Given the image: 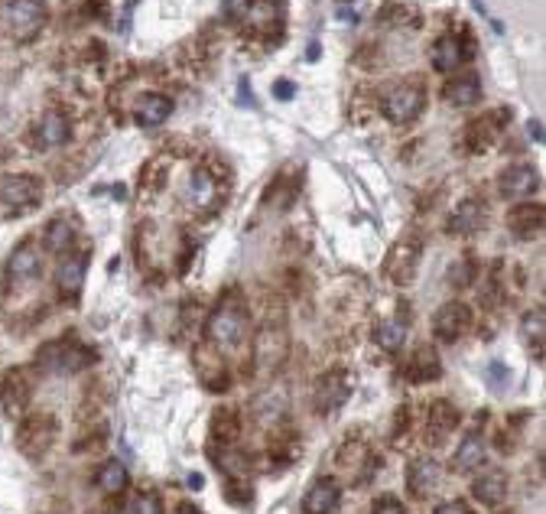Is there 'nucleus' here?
Returning <instances> with one entry per match:
<instances>
[{"instance_id": "nucleus-1", "label": "nucleus", "mask_w": 546, "mask_h": 514, "mask_svg": "<svg viewBox=\"0 0 546 514\" xmlns=\"http://www.w3.org/2000/svg\"><path fill=\"white\" fill-rule=\"evenodd\" d=\"M208 339H212L218 349H235V345L245 342L247 332V313L237 300H221L218 310L208 316V326H205Z\"/></svg>"}, {"instance_id": "nucleus-2", "label": "nucleus", "mask_w": 546, "mask_h": 514, "mask_svg": "<svg viewBox=\"0 0 546 514\" xmlns=\"http://www.w3.org/2000/svg\"><path fill=\"white\" fill-rule=\"evenodd\" d=\"M40 368L46 371H62V375H75L95 361V351L88 345L75 342V339H59V342H50L40 349Z\"/></svg>"}, {"instance_id": "nucleus-3", "label": "nucleus", "mask_w": 546, "mask_h": 514, "mask_svg": "<svg viewBox=\"0 0 546 514\" xmlns=\"http://www.w3.org/2000/svg\"><path fill=\"white\" fill-rule=\"evenodd\" d=\"M50 10L42 0H14L4 14V23H7V33L17 42H30L40 36V30L46 26Z\"/></svg>"}, {"instance_id": "nucleus-4", "label": "nucleus", "mask_w": 546, "mask_h": 514, "mask_svg": "<svg viewBox=\"0 0 546 514\" xmlns=\"http://www.w3.org/2000/svg\"><path fill=\"white\" fill-rule=\"evenodd\" d=\"M423 105H426L423 85H413V82L393 85V89L381 98V111L391 124L416 121V117H420V111H423Z\"/></svg>"}, {"instance_id": "nucleus-5", "label": "nucleus", "mask_w": 546, "mask_h": 514, "mask_svg": "<svg viewBox=\"0 0 546 514\" xmlns=\"http://www.w3.org/2000/svg\"><path fill=\"white\" fill-rule=\"evenodd\" d=\"M52 436H56V420L50 414H26L20 420V430H17V446L23 456L30 459H40L46 449H50Z\"/></svg>"}, {"instance_id": "nucleus-6", "label": "nucleus", "mask_w": 546, "mask_h": 514, "mask_svg": "<svg viewBox=\"0 0 546 514\" xmlns=\"http://www.w3.org/2000/svg\"><path fill=\"white\" fill-rule=\"evenodd\" d=\"M351 388H355V381H351L348 371H329V375H322L316 384V410L326 416L342 410L345 400L351 397Z\"/></svg>"}, {"instance_id": "nucleus-7", "label": "nucleus", "mask_w": 546, "mask_h": 514, "mask_svg": "<svg viewBox=\"0 0 546 514\" xmlns=\"http://www.w3.org/2000/svg\"><path fill=\"white\" fill-rule=\"evenodd\" d=\"M42 199V180L20 173V176H4L0 180V202L10 209H33Z\"/></svg>"}, {"instance_id": "nucleus-8", "label": "nucleus", "mask_w": 546, "mask_h": 514, "mask_svg": "<svg viewBox=\"0 0 546 514\" xmlns=\"http://www.w3.org/2000/svg\"><path fill=\"white\" fill-rule=\"evenodd\" d=\"M465 59H472V40H462L458 33H442L430 50V62L436 72H456Z\"/></svg>"}, {"instance_id": "nucleus-9", "label": "nucleus", "mask_w": 546, "mask_h": 514, "mask_svg": "<svg viewBox=\"0 0 546 514\" xmlns=\"http://www.w3.org/2000/svg\"><path fill=\"white\" fill-rule=\"evenodd\" d=\"M472 329V310L465 303H446L436 316H432V332L440 335L442 342H456L465 332Z\"/></svg>"}, {"instance_id": "nucleus-10", "label": "nucleus", "mask_w": 546, "mask_h": 514, "mask_svg": "<svg viewBox=\"0 0 546 514\" xmlns=\"http://www.w3.org/2000/svg\"><path fill=\"white\" fill-rule=\"evenodd\" d=\"M497 189H501V196L504 199H527L540 189V173L530 164H514L501 173Z\"/></svg>"}, {"instance_id": "nucleus-11", "label": "nucleus", "mask_w": 546, "mask_h": 514, "mask_svg": "<svg viewBox=\"0 0 546 514\" xmlns=\"http://www.w3.org/2000/svg\"><path fill=\"white\" fill-rule=\"evenodd\" d=\"M504 121H507V111H491V115L472 121L465 127V150H468V154H485V150L495 144L497 134L504 131V127H501Z\"/></svg>"}, {"instance_id": "nucleus-12", "label": "nucleus", "mask_w": 546, "mask_h": 514, "mask_svg": "<svg viewBox=\"0 0 546 514\" xmlns=\"http://www.w3.org/2000/svg\"><path fill=\"white\" fill-rule=\"evenodd\" d=\"M85 274H88V254H69V257H62V264L56 267L59 294L66 296V300H75V296L82 294Z\"/></svg>"}, {"instance_id": "nucleus-13", "label": "nucleus", "mask_w": 546, "mask_h": 514, "mask_svg": "<svg viewBox=\"0 0 546 514\" xmlns=\"http://www.w3.org/2000/svg\"><path fill=\"white\" fill-rule=\"evenodd\" d=\"M338 498H342V489H338V481H335V479L312 481L310 491L302 495V514H329V511H335Z\"/></svg>"}, {"instance_id": "nucleus-14", "label": "nucleus", "mask_w": 546, "mask_h": 514, "mask_svg": "<svg viewBox=\"0 0 546 514\" xmlns=\"http://www.w3.org/2000/svg\"><path fill=\"white\" fill-rule=\"evenodd\" d=\"M33 140L40 150H52V147H62L69 140V117L62 111H46L40 117V124L33 127Z\"/></svg>"}, {"instance_id": "nucleus-15", "label": "nucleus", "mask_w": 546, "mask_h": 514, "mask_svg": "<svg viewBox=\"0 0 546 514\" xmlns=\"http://www.w3.org/2000/svg\"><path fill=\"white\" fill-rule=\"evenodd\" d=\"M442 375V365H440V355L430 349V345H420V349L410 355V361L403 365V378L413 384H426V381H436Z\"/></svg>"}, {"instance_id": "nucleus-16", "label": "nucleus", "mask_w": 546, "mask_h": 514, "mask_svg": "<svg viewBox=\"0 0 546 514\" xmlns=\"http://www.w3.org/2000/svg\"><path fill=\"white\" fill-rule=\"evenodd\" d=\"M416 264H420V241L407 238V241H400V245L391 251V261H387V274H391V277L397 280V284H407V280L416 274Z\"/></svg>"}, {"instance_id": "nucleus-17", "label": "nucleus", "mask_w": 546, "mask_h": 514, "mask_svg": "<svg viewBox=\"0 0 546 514\" xmlns=\"http://www.w3.org/2000/svg\"><path fill=\"white\" fill-rule=\"evenodd\" d=\"M507 229L517 238H537L543 231V205L533 202L514 205L511 215H507Z\"/></svg>"}, {"instance_id": "nucleus-18", "label": "nucleus", "mask_w": 546, "mask_h": 514, "mask_svg": "<svg viewBox=\"0 0 546 514\" xmlns=\"http://www.w3.org/2000/svg\"><path fill=\"white\" fill-rule=\"evenodd\" d=\"M481 463H485V436L478 430L465 433L462 440H458L456 456H452V469L456 472H472Z\"/></svg>"}, {"instance_id": "nucleus-19", "label": "nucleus", "mask_w": 546, "mask_h": 514, "mask_svg": "<svg viewBox=\"0 0 546 514\" xmlns=\"http://www.w3.org/2000/svg\"><path fill=\"white\" fill-rule=\"evenodd\" d=\"M0 400H4V410L10 416H17L30 400V381H26V371H7L4 384H0Z\"/></svg>"}, {"instance_id": "nucleus-20", "label": "nucleus", "mask_w": 546, "mask_h": 514, "mask_svg": "<svg viewBox=\"0 0 546 514\" xmlns=\"http://www.w3.org/2000/svg\"><path fill=\"white\" fill-rule=\"evenodd\" d=\"M440 481V463L436 459H416L407 469V489L413 498H426Z\"/></svg>"}, {"instance_id": "nucleus-21", "label": "nucleus", "mask_w": 546, "mask_h": 514, "mask_svg": "<svg viewBox=\"0 0 546 514\" xmlns=\"http://www.w3.org/2000/svg\"><path fill=\"white\" fill-rule=\"evenodd\" d=\"M458 426V410L449 400H436L430 407V420H426V436L430 443H442L449 433Z\"/></svg>"}, {"instance_id": "nucleus-22", "label": "nucleus", "mask_w": 546, "mask_h": 514, "mask_svg": "<svg viewBox=\"0 0 546 514\" xmlns=\"http://www.w3.org/2000/svg\"><path fill=\"white\" fill-rule=\"evenodd\" d=\"M40 274V254H36V245L33 241H23L17 251L10 254L7 261V277L23 284V280H33Z\"/></svg>"}, {"instance_id": "nucleus-23", "label": "nucleus", "mask_w": 546, "mask_h": 514, "mask_svg": "<svg viewBox=\"0 0 546 514\" xmlns=\"http://www.w3.org/2000/svg\"><path fill=\"white\" fill-rule=\"evenodd\" d=\"M472 491H475V498H478L481 505H488V508L501 505V501H504V495H507L504 472H497V469H485V472L475 479Z\"/></svg>"}, {"instance_id": "nucleus-24", "label": "nucleus", "mask_w": 546, "mask_h": 514, "mask_svg": "<svg viewBox=\"0 0 546 514\" xmlns=\"http://www.w3.org/2000/svg\"><path fill=\"white\" fill-rule=\"evenodd\" d=\"M442 98H446L452 107H468V105H475V101H481L478 75H456V79L442 89Z\"/></svg>"}, {"instance_id": "nucleus-25", "label": "nucleus", "mask_w": 546, "mask_h": 514, "mask_svg": "<svg viewBox=\"0 0 546 514\" xmlns=\"http://www.w3.org/2000/svg\"><path fill=\"white\" fill-rule=\"evenodd\" d=\"M172 115V101L166 95H143L134 107V117H137L140 127H160L166 117Z\"/></svg>"}, {"instance_id": "nucleus-26", "label": "nucleus", "mask_w": 546, "mask_h": 514, "mask_svg": "<svg viewBox=\"0 0 546 514\" xmlns=\"http://www.w3.org/2000/svg\"><path fill=\"white\" fill-rule=\"evenodd\" d=\"M407 329H410L407 319H384L381 326L375 329L377 349H384V351H400V349H403V342H407Z\"/></svg>"}, {"instance_id": "nucleus-27", "label": "nucleus", "mask_w": 546, "mask_h": 514, "mask_svg": "<svg viewBox=\"0 0 546 514\" xmlns=\"http://www.w3.org/2000/svg\"><path fill=\"white\" fill-rule=\"evenodd\" d=\"M481 215H485V209H481L478 199H465L449 219V231L452 235H468V231H475L481 225Z\"/></svg>"}, {"instance_id": "nucleus-28", "label": "nucleus", "mask_w": 546, "mask_h": 514, "mask_svg": "<svg viewBox=\"0 0 546 514\" xmlns=\"http://www.w3.org/2000/svg\"><path fill=\"white\" fill-rule=\"evenodd\" d=\"M72 241H75V229L69 219H52L50 225H46V231H42V245L52 254H66L69 248H72Z\"/></svg>"}, {"instance_id": "nucleus-29", "label": "nucleus", "mask_w": 546, "mask_h": 514, "mask_svg": "<svg viewBox=\"0 0 546 514\" xmlns=\"http://www.w3.org/2000/svg\"><path fill=\"white\" fill-rule=\"evenodd\" d=\"M521 335H523V342H527V349L533 351L537 359H543L546 313L543 310H530L527 316H523V322H521Z\"/></svg>"}, {"instance_id": "nucleus-30", "label": "nucleus", "mask_w": 546, "mask_h": 514, "mask_svg": "<svg viewBox=\"0 0 546 514\" xmlns=\"http://www.w3.org/2000/svg\"><path fill=\"white\" fill-rule=\"evenodd\" d=\"M95 485H98L101 491H107V495H117V491L127 485V465H124L121 459L101 463V469L95 472Z\"/></svg>"}, {"instance_id": "nucleus-31", "label": "nucleus", "mask_w": 546, "mask_h": 514, "mask_svg": "<svg viewBox=\"0 0 546 514\" xmlns=\"http://www.w3.org/2000/svg\"><path fill=\"white\" fill-rule=\"evenodd\" d=\"M241 436V420H237L235 410H215L212 416V440L221 446H231V443Z\"/></svg>"}, {"instance_id": "nucleus-32", "label": "nucleus", "mask_w": 546, "mask_h": 514, "mask_svg": "<svg viewBox=\"0 0 546 514\" xmlns=\"http://www.w3.org/2000/svg\"><path fill=\"white\" fill-rule=\"evenodd\" d=\"M189 199L196 205H205L215 199V180L208 173H192V180H189Z\"/></svg>"}, {"instance_id": "nucleus-33", "label": "nucleus", "mask_w": 546, "mask_h": 514, "mask_svg": "<svg viewBox=\"0 0 546 514\" xmlns=\"http://www.w3.org/2000/svg\"><path fill=\"white\" fill-rule=\"evenodd\" d=\"M131 514H163V501H160L156 491H140V495L134 498Z\"/></svg>"}, {"instance_id": "nucleus-34", "label": "nucleus", "mask_w": 546, "mask_h": 514, "mask_svg": "<svg viewBox=\"0 0 546 514\" xmlns=\"http://www.w3.org/2000/svg\"><path fill=\"white\" fill-rule=\"evenodd\" d=\"M371 514H407V511H403V505H400V501H393V498H384V501H377V505L371 508Z\"/></svg>"}, {"instance_id": "nucleus-35", "label": "nucleus", "mask_w": 546, "mask_h": 514, "mask_svg": "<svg viewBox=\"0 0 546 514\" xmlns=\"http://www.w3.org/2000/svg\"><path fill=\"white\" fill-rule=\"evenodd\" d=\"M432 514H475V511L465 505V501H442V505L436 508Z\"/></svg>"}, {"instance_id": "nucleus-36", "label": "nucleus", "mask_w": 546, "mask_h": 514, "mask_svg": "<svg viewBox=\"0 0 546 514\" xmlns=\"http://www.w3.org/2000/svg\"><path fill=\"white\" fill-rule=\"evenodd\" d=\"M293 95H296V85H293V82H277V85H273V98L290 101Z\"/></svg>"}, {"instance_id": "nucleus-37", "label": "nucleus", "mask_w": 546, "mask_h": 514, "mask_svg": "<svg viewBox=\"0 0 546 514\" xmlns=\"http://www.w3.org/2000/svg\"><path fill=\"white\" fill-rule=\"evenodd\" d=\"M540 127H543L540 121H530V137L533 140H543V131H540Z\"/></svg>"}, {"instance_id": "nucleus-38", "label": "nucleus", "mask_w": 546, "mask_h": 514, "mask_svg": "<svg viewBox=\"0 0 546 514\" xmlns=\"http://www.w3.org/2000/svg\"><path fill=\"white\" fill-rule=\"evenodd\" d=\"M176 514H202V511H199L196 505H180L176 508Z\"/></svg>"}, {"instance_id": "nucleus-39", "label": "nucleus", "mask_w": 546, "mask_h": 514, "mask_svg": "<svg viewBox=\"0 0 546 514\" xmlns=\"http://www.w3.org/2000/svg\"><path fill=\"white\" fill-rule=\"evenodd\" d=\"M501 514H514V511H501Z\"/></svg>"}]
</instances>
